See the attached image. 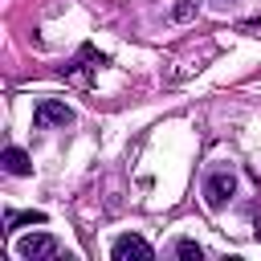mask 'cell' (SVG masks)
Here are the masks:
<instances>
[{
  "label": "cell",
  "instance_id": "5",
  "mask_svg": "<svg viewBox=\"0 0 261 261\" xmlns=\"http://www.w3.org/2000/svg\"><path fill=\"white\" fill-rule=\"evenodd\" d=\"M0 163H4L8 175H29V171H33V163H29V155H24L20 147H8V151L0 155Z\"/></svg>",
  "mask_w": 261,
  "mask_h": 261
},
{
  "label": "cell",
  "instance_id": "2",
  "mask_svg": "<svg viewBox=\"0 0 261 261\" xmlns=\"http://www.w3.org/2000/svg\"><path fill=\"white\" fill-rule=\"evenodd\" d=\"M110 257H114V261H130V257H135V261H151V257H155V249H151L139 232H122V237H114Z\"/></svg>",
  "mask_w": 261,
  "mask_h": 261
},
{
  "label": "cell",
  "instance_id": "7",
  "mask_svg": "<svg viewBox=\"0 0 261 261\" xmlns=\"http://www.w3.org/2000/svg\"><path fill=\"white\" fill-rule=\"evenodd\" d=\"M175 257H184V261H200V257H204V249H200L196 241H188V237H184V241H175Z\"/></svg>",
  "mask_w": 261,
  "mask_h": 261
},
{
  "label": "cell",
  "instance_id": "4",
  "mask_svg": "<svg viewBox=\"0 0 261 261\" xmlns=\"http://www.w3.org/2000/svg\"><path fill=\"white\" fill-rule=\"evenodd\" d=\"M33 122H37V126H69V122H73V110H69L65 102H57V98H45V102L33 110Z\"/></svg>",
  "mask_w": 261,
  "mask_h": 261
},
{
  "label": "cell",
  "instance_id": "6",
  "mask_svg": "<svg viewBox=\"0 0 261 261\" xmlns=\"http://www.w3.org/2000/svg\"><path fill=\"white\" fill-rule=\"evenodd\" d=\"M20 224H45V212H37V208H29V212H8V216H4V232H12V228H20Z\"/></svg>",
  "mask_w": 261,
  "mask_h": 261
},
{
  "label": "cell",
  "instance_id": "1",
  "mask_svg": "<svg viewBox=\"0 0 261 261\" xmlns=\"http://www.w3.org/2000/svg\"><path fill=\"white\" fill-rule=\"evenodd\" d=\"M232 196H237V175H232V171H212L208 184H204V200H208V208H224Z\"/></svg>",
  "mask_w": 261,
  "mask_h": 261
},
{
  "label": "cell",
  "instance_id": "3",
  "mask_svg": "<svg viewBox=\"0 0 261 261\" xmlns=\"http://www.w3.org/2000/svg\"><path fill=\"white\" fill-rule=\"evenodd\" d=\"M16 253L24 261H49V257H57V241L49 232H29V237L16 241Z\"/></svg>",
  "mask_w": 261,
  "mask_h": 261
},
{
  "label": "cell",
  "instance_id": "8",
  "mask_svg": "<svg viewBox=\"0 0 261 261\" xmlns=\"http://www.w3.org/2000/svg\"><path fill=\"white\" fill-rule=\"evenodd\" d=\"M192 16H196V0H179V4L171 8V20H175V24H184V20H192Z\"/></svg>",
  "mask_w": 261,
  "mask_h": 261
}]
</instances>
